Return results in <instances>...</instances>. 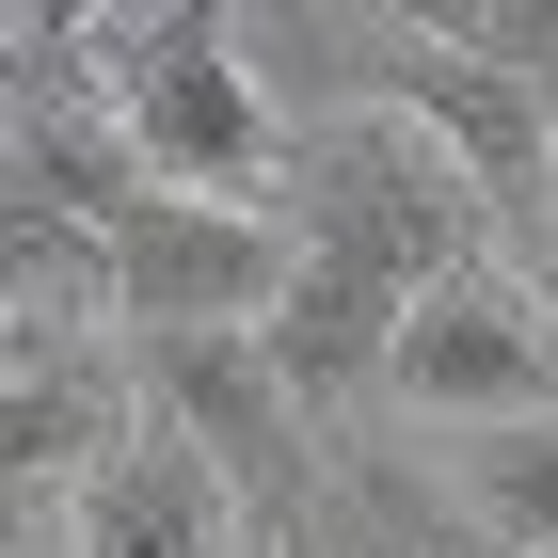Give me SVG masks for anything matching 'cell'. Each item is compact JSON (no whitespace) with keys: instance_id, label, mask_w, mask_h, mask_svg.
<instances>
[{"instance_id":"cell-10","label":"cell","mask_w":558,"mask_h":558,"mask_svg":"<svg viewBox=\"0 0 558 558\" xmlns=\"http://www.w3.org/2000/svg\"><path fill=\"white\" fill-rule=\"evenodd\" d=\"M0 48H16V16H0Z\"/></svg>"},{"instance_id":"cell-6","label":"cell","mask_w":558,"mask_h":558,"mask_svg":"<svg viewBox=\"0 0 558 558\" xmlns=\"http://www.w3.org/2000/svg\"><path fill=\"white\" fill-rule=\"evenodd\" d=\"M64 558H256V511H240L160 415H129V447L64 495Z\"/></svg>"},{"instance_id":"cell-4","label":"cell","mask_w":558,"mask_h":558,"mask_svg":"<svg viewBox=\"0 0 558 558\" xmlns=\"http://www.w3.org/2000/svg\"><path fill=\"white\" fill-rule=\"evenodd\" d=\"M129 399H144V415H160L256 526L303 495V447H319V430H303V399L271 384L256 336H129Z\"/></svg>"},{"instance_id":"cell-2","label":"cell","mask_w":558,"mask_h":558,"mask_svg":"<svg viewBox=\"0 0 558 558\" xmlns=\"http://www.w3.org/2000/svg\"><path fill=\"white\" fill-rule=\"evenodd\" d=\"M96 33V96L129 129L144 192H192V208H271L288 175V112L240 64V16L223 0H160V16H81Z\"/></svg>"},{"instance_id":"cell-1","label":"cell","mask_w":558,"mask_h":558,"mask_svg":"<svg viewBox=\"0 0 558 558\" xmlns=\"http://www.w3.org/2000/svg\"><path fill=\"white\" fill-rule=\"evenodd\" d=\"M271 223H288L303 256L367 271V288L430 303L463 288L495 208H478V175L415 129V112H336V129H288V175H271Z\"/></svg>"},{"instance_id":"cell-8","label":"cell","mask_w":558,"mask_h":558,"mask_svg":"<svg viewBox=\"0 0 558 558\" xmlns=\"http://www.w3.org/2000/svg\"><path fill=\"white\" fill-rule=\"evenodd\" d=\"M447 495L478 511V543L558 558V415H526V430H447Z\"/></svg>"},{"instance_id":"cell-5","label":"cell","mask_w":558,"mask_h":558,"mask_svg":"<svg viewBox=\"0 0 558 558\" xmlns=\"http://www.w3.org/2000/svg\"><path fill=\"white\" fill-rule=\"evenodd\" d=\"M399 415H430V430H526V415H558V319H543V288H511V271L430 288L415 319H399Z\"/></svg>"},{"instance_id":"cell-7","label":"cell","mask_w":558,"mask_h":558,"mask_svg":"<svg viewBox=\"0 0 558 558\" xmlns=\"http://www.w3.org/2000/svg\"><path fill=\"white\" fill-rule=\"evenodd\" d=\"M399 319L415 303L399 288H367V271H336V256H303L288 271V303H271V384L303 399V430H336V415H367V399H399Z\"/></svg>"},{"instance_id":"cell-9","label":"cell","mask_w":558,"mask_h":558,"mask_svg":"<svg viewBox=\"0 0 558 558\" xmlns=\"http://www.w3.org/2000/svg\"><path fill=\"white\" fill-rule=\"evenodd\" d=\"M543 319H558V256H543Z\"/></svg>"},{"instance_id":"cell-3","label":"cell","mask_w":558,"mask_h":558,"mask_svg":"<svg viewBox=\"0 0 558 558\" xmlns=\"http://www.w3.org/2000/svg\"><path fill=\"white\" fill-rule=\"evenodd\" d=\"M112 240V336H271L303 240L271 208H192V192H144Z\"/></svg>"}]
</instances>
